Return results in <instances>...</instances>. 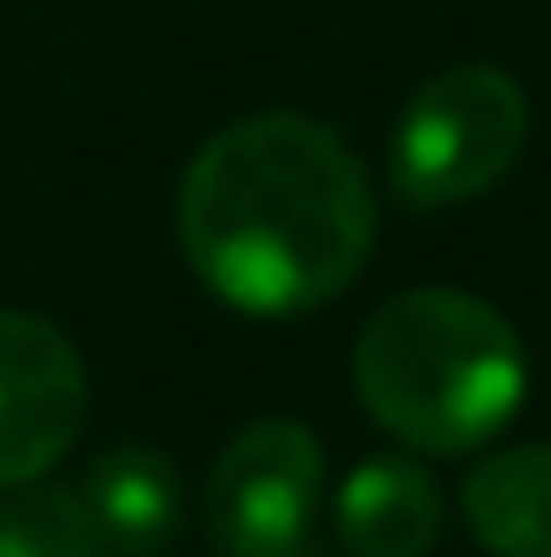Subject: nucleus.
I'll return each mask as SVG.
<instances>
[{"instance_id":"1","label":"nucleus","mask_w":551,"mask_h":557,"mask_svg":"<svg viewBox=\"0 0 551 557\" xmlns=\"http://www.w3.org/2000/svg\"><path fill=\"white\" fill-rule=\"evenodd\" d=\"M195 278L247 311L298 318L351 292L377 253V195L357 149L305 111H260L195 149L175 188Z\"/></svg>"},{"instance_id":"2","label":"nucleus","mask_w":551,"mask_h":557,"mask_svg":"<svg viewBox=\"0 0 551 557\" xmlns=\"http://www.w3.org/2000/svg\"><path fill=\"white\" fill-rule=\"evenodd\" d=\"M357 403L421 454H467L519 416L532 363L500 305L415 285L370 311L351 350Z\"/></svg>"},{"instance_id":"3","label":"nucleus","mask_w":551,"mask_h":557,"mask_svg":"<svg viewBox=\"0 0 551 557\" xmlns=\"http://www.w3.org/2000/svg\"><path fill=\"white\" fill-rule=\"evenodd\" d=\"M532 137V98L500 65L434 72L390 131V182L409 208H461L513 175Z\"/></svg>"},{"instance_id":"4","label":"nucleus","mask_w":551,"mask_h":557,"mask_svg":"<svg viewBox=\"0 0 551 557\" xmlns=\"http://www.w3.org/2000/svg\"><path fill=\"white\" fill-rule=\"evenodd\" d=\"M318 506L325 447L292 416L247 421L208 467V532L228 557H298Z\"/></svg>"},{"instance_id":"5","label":"nucleus","mask_w":551,"mask_h":557,"mask_svg":"<svg viewBox=\"0 0 551 557\" xmlns=\"http://www.w3.org/2000/svg\"><path fill=\"white\" fill-rule=\"evenodd\" d=\"M91 409L78 344L39 318L0 305V486L39 480L65 460Z\"/></svg>"},{"instance_id":"6","label":"nucleus","mask_w":551,"mask_h":557,"mask_svg":"<svg viewBox=\"0 0 551 557\" xmlns=\"http://www.w3.org/2000/svg\"><path fill=\"white\" fill-rule=\"evenodd\" d=\"M351 557H428L441 539V486L415 460H364L331 506Z\"/></svg>"},{"instance_id":"7","label":"nucleus","mask_w":551,"mask_h":557,"mask_svg":"<svg viewBox=\"0 0 551 557\" xmlns=\"http://www.w3.org/2000/svg\"><path fill=\"white\" fill-rule=\"evenodd\" d=\"M85 506L98 539L111 545V557H149L162 552L182 525V473L162 447L143 441H118L91 460L85 473Z\"/></svg>"},{"instance_id":"8","label":"nucleus","mask_w":551,"mask_h":557,"mask_svg":"<svg viewBox=\"0 0 551 557\" xmlns=\"http://www.w3.org/2000/svg\"><path fill=\"white\" fill-rule=\"evenodd\" d=\"M461 519L493 557H551V441L487 454L461 480Z\"/></svg>"},{"instance_id":"9","label":"nucleus","mask_w":551,"mask_h":557,"mask_svg":"<svg viewBox=\"0 0 551 557\" xmlns=\"http://www.w3.org/2000/svg\"><path fill=\"white\" fill-rule=\"evenodd\" d=\"M0 557H111L78 486L20 480L0 486Z\"/></svg>"}]
</instances>
